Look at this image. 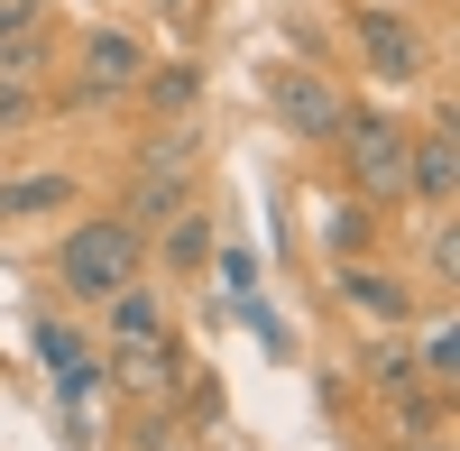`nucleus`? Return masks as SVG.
Listing matches in <instances>:
<instances>
[{"mask_svg": "<svg viewBox=\"0 0 460 451\" xmlns=\"http://www.w3.org/2000/svg\"><path fill=\"white\" fill-rule=\"evenodd\" d=\"M56 286H65V305H111L120 286L147 277V231H129L120 212H93V221H74V231L56 240Z\"/></svg>", "mask_w": 460, "mask_h": 451, "instance_id": "obj_1", "label": "nucleus"}, {"mask_svg": "<svg viewBox=\"0 0 460 451\" xmlns=\"http://www.w3.org/2000/svg\"><path fill=\"white\" fill-rule=\"evenodd\" d=\"M405 147H414V129L396 120V111H359V102H350L332 157L350 166V184H359L368 203H405Z\"/></svg>", "mask_w": 460, "mask_h": 451, "instance_id": "obj_2", "label": "nucleus"}, {"mask_svg": "<svg viewBox=\"0 0 460 451\" xmlns=\"http://www.w3.org/2000/svg\"><path fill=\"white\" fill-rule=\"evenodd\" d=\"M28 350H37V368L56 378V405H65V424L84 433V415H93V396L111 387V350L102 341H84L65 314H37L28 323Z\"/></svg>", "mask_w": 460, "mask_h": 451, "instance_id": "obj_3", "label": "nucleus"}, {"mask_svg": "<svg viewBox=\"0 0 460 451\" xmlns=\"http://www.w3.org/2000/svg\"><path fill=\"white\" fill-rule=\"evenodd\" d=\"M184 194H194V138H157V147L138 157V175H129L120 221H129V231H157V221L184 212Z\"/></svg>", "mask_w": 460, "mask_h": 451, "instance_id": "obj_4", "label": "nucleus"}, {"mask_svg": "<svg viewBox=\"0 0 460 451\" xmlns=\"http://www.w3.org/2000/svg\"><path fill=\"white\" fill-rule=\"evenodd\" d=\"M332 295H341L359 323H377V332H414V314H424V305H414V286H405L396 268H377V258H341V268H332Z\"/></svg>", "mask_w": 460, "mask_h": 451, "instance_id": "obj_5", "label": "nucleus"}, {"mask_svg": "<svg viewBox=\"0 0 460 451\" xmlns=\"http://www.w3.org/2000/svg\"><path fill=\"white\" fill-rule=\"evenodd\" d=\"M267 93H277V120H286L304 147H332L341 120H350V93H341L332 74H277Z\"/></svg>", "mask_w": 460, "mask_h": 451, "instance_id": "obj_6", "label": "nucleus"}, {"mask_svg": "<svg viewBox=\"0 0 460 451\" xmlns=\"http://www.w3.org/2000/svg\"><path fill=\"white\" fill-rule=\"evenodd\" d=\"M84 203V175L74 166H19V175H0V231L10 221H56Z\"/></svg>", "mask_w": 460, "mask_h": 451, "instance_id": "obj_7", "label": "nucleus"}, {"mask_svg": "<svg viewBox=\"0 0 460 451\" xmlns=\"http://www.w3.org/2000/svg\"><path fill=\"white\" fill-rule=\"evenodd\" d=\"M111 378H120L129 396H147V405H175V387L194 378V368H184V341L166 332V341H129V350H111Z\"/></svg>", "mask_w": 460, "mask_h": 451, "instance_id": "obj_8", "label": "nucleus"}, {"mask_svg": "<svg viewBox=\"0 0 460 451\" xmlns=\"http://www.w3.org/2000/svg\"><path fill=\"white\" fill-rule=\"evenodd\" d=\"M138 74H147V47H138V37L93 28V37H84V93H74V102H120V93H138Z\"/></svg>", "mask_w": 460, "mask_h": 451, "instance_id": "obj_9", "label": "nucleus"}, {"mask_svg": "<svg viewBox=\"0 0 460 451\" xmlns=\"http://www.w3.org/2000/svg\"><path fill=\"white\" fill-rule=\"evenodd\" d=\"M166 332H175V295L166 286H120V295H111V305H102V341L111 350H129V341H166Z\"/></svg>", "mask_w": 460, "mask_h": 451, "instance_id": "obj_10", "label": "nucleus"}, {"mask_svg": "<svg viewBox=\"0 0 460 451\" xmlns=\"http://www.w3.org/2000/svg\"><path fill=\"white\" fill-rule=\"evenodd\" d=\"M451 184H460V147H451V120H433L424 138L405 147V194L442 221V212H451Z\"/></svg>", "mask_w": 460, "mask_h": 451, "instance_id": "obj_11", "label": "nucleus"}, {"mask_svg": "<svg viewBox=\"0 0 460 451\" xmlns=\"http://www.w3.org/2000/svg\"><path fill=\"white\" fill-rule=\"evenodd\" d=\"M359 47H368V65L387 74V84H414V74H424V37H414V19L396 10H359Z\"/></svg>", "mask_w": 460, "mask_h": 451, "instance_id": "obj_12", "label": "nucleus"}, {"mask_svg": "<svg viewBox=\"0 0 460 451\" xmlns=\"http://www.w3.org/2000/svg\"><path fill=\"white\" fill-rule=\"evenodd\" d=\"M138 102L157 111V120H194V102H203V65H147V74H138Z\"/></svg>", "mask_w": 460, "mask_h": 451, "instance_id": "obj_13", "label": "nucleus"}, {"mask_svg": "<svg viewBox=\"0 0 460 451\" xmlns=\"http://www.w3.org/2000/svg\"><path fill=\"white\" fill-rule=\"evenodd\" d=\"M212 212H194V203H184L175 221H157V240H147V258H166V268H203V258H212Z\"/></svg>", "mask_w": 460, "mask_h": 451, "instance_id": "obj_14", "label": "nucleus"}, {"mask_svg": "<svg viewBox=\"0 0 460 451\" xmlns=\"http://www.w3.org/2000/svg\"><path fill=\"white\" fill-rule=\"evenodd\" d=\"M323 249L332 258H377V212L368 203H332L323 212Z\"/></svg>", "mask_w": 460, "mask_h": 451, "instance_id": "obj_15", "label": "nucleus"}, {"mask_svg": "<svg viewBox=\"0 0 460 451\" xmlns=\"http://www.w3.org/2000/svg\"><path fill=\"white\" fill-rule=\"evenodd\" d=\"M414 378H424L433 396L460 378V341H451V314H433V323H424V341H414Z\"/></svg>", "mask_w": 460, "mask_h": 451, "instance_id": "obj_16", "label": "nucleus"}, {"mask_svg": "<svg viewBox=\"0 0 460 451\" xmlns=\"http://www.w3.org/2000/svg\"><path fill=\"white\" fill-rule=\"evenodd\" d=\"M368 387H387V396H396V387H424V378H414V350H405V332L368 350Z\"/></svg>", "mask_w": 460, "mask_h": 451, "instance_id": "obj_17", "label": "nucleus"}, {"mask_svg": "<svg viewBox=\"0 0 460 451\" xmlns=\"http://www.w3.org/2000/svg\"><path fill=\"white\" fill-rule=\"evenodd\" d=\"M212 258H221V286H230V305H249V295H258V249H240V240H212Z\"/></svg>", "mask_w": 460, "mask_h": 451, "instance_id": "obj_18", "label": "nucleus"}, {"mask_svg": "<svg viewBox=\"0 0 460 451\" xmlns=\"http://www.w3.org/2000/svg\"><path fill=\"white\" fill-rule=\"evenodd\" d=\"M19 120H37V84H0V129H19Z\"/></svg>", "mask_w": 460, "mask_h": 451, "instance_id": "obj_19", "label": "nucleus"}, {"mask_svg": "<svg viewBox=\"0 0 460 451\" xmlns=\"http://www.w3.org/2000/svg\"><path fill=\"white\" fill-rule=\"evenodd\" d=\"M37 10H47V0H0V47H10V37H28Z\"/></svg>", "mask_w": 460, "mask_h": 451, "instance_id": "obj_20", "label": "nucleus"}, {"mask_svg": "<svg viewBox=\"0 0 460 451\" xmlns=\"http://www.w3.org/2000/svg\"><path fill=\"white\" fill-rule=\"evenodd\" d=\"M396 451H451V433H414V442H396Z\"/></svg>", "mask_w": 460, "mask_h": 451, "instance_id": "obj_21", "label": "nucleus"}]
</instances>
